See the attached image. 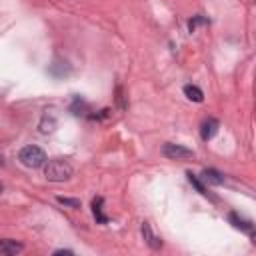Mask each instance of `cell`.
I'll use <instances>...</instances> for the list:
<instances>
[{
    "label": "cell",
    "mask_w": 256,
    "mask_h": 256,
    "mask_svg": "<svg viewBox=\"0 0 256 256\" xmlns=\"http://www.w3.org/2000/svg\"><path fill=\"white\" fill-rule=\"evenodd\" d=\"M184 94H186V98L192 100V102H202V100H204L202 90H200L198 86H194V84H186V86H184Z\"/></svg>",
    "instance_id": "cell-10"
},
{
    "label": "cell",
    "mask_w": 256,
    "mask_h": 256,
    "mask_svg": "<svg viewBox=\"0 0 256 256\" xmlns=\"http://www.w3.org/2000/svg\"><path fill=\"white\" fill-rule=\"evenodd\" d=\"M104 198L102 196H96L94 200H92V214H94V218H96V222H100V224H106L108 222V216L104 214Z\"/></svg>",
    "instance_id": "cell-6"
},
{
    "label": "cell",
    "mask_w": 256,
    "mask_h": 256,
    "mask_svg": "<svg viewBox=\"0 0 256 256\" xmlns=\"http://www.w3.org/2000/svg\"><path fill=\"white\" fill-rule=\"evenodd\" d=\"M24 250V246L12 238H4V240H0V254H4V256H16Z\"/></svg>",
    "instance_id": "cell-5"
},
{
    "label": "cell",
    "mask_w": 256,
    "mask_h": 256,
    "mask_svg": "<svg viewBox=\"0 0 256 256\" xmlns=\"http://www.w3.org/2000/svg\"><path fill=\"white\" fill-rule=\"evenodd\" d=\"M4 164V158H2V154H0V166H2Z\"/></svg>",
    "instance_id": "cell-17"
},
{
    "label": "cell",
    "mask_w": 256,
    "mask_h": 256,
    "mask_svg": "<svg viewBox=\"0 0 256 256\" xmlns=\"http://www.w3.org/2000/svg\"><path fill=\"white\" fill-rule=\"evenodd\" d=\"M18 160L26 166V168H40L46 164V152L40 146L28 144L18 152Z\"/></svg>",
    "instance_id": "cell-2"
},
{
    "label": "cell",
    "mask_w": 256,
    "mask_h": 256,
    "mask_svg": "<svg viewBox=\"0 0 256 256\" xmlns=\"http://www.w3.org/2000/svg\"><path fill=\"white\" fill-rule=\"evenodd\" d=\"M56 128V118L52 116V120H48V114L42 118V122H40V132H44V134H48V132H52Z\"/></svg>",
    "instance_id": "cell-11"
},
{
    "label": "cell",
    "mask_w": 256,
    "mask_h": 256,
    "mask_svg": "<svg viewBox=\"0 0 256 256\" xmlns=\"http://www.w3.org/2000/svg\"><path fill=\"white\" fill-rule=\"evenodd\" d=\"M60 204H64V206H68V208H80V200L78 198H66V196H58L56 198Z\"/></svg>",
    "instance_id": "cell-13"
},
{
    "label": "cell",
    "mask_w": 256,
    "mask_h": 256,
    "mask_svg": "<svg viewBox=\"0 0 256 256\" xmlns=\"http://www.w3.org/2000/svg\"><path fill=\"white\" fill-rule=\"evenodd\" d=\"M186 176H188V180H190V184H192V186H194V188H196V190H198L200 194H204V196H208V192H206V188H204V184H202V182L198 180V176H196V174H192V172H188Z\"/></svg>",
    "instance_id": "cell-12"
},
{
    "label": "cell",
    "mask_w": 256,
    "mask_h": 256,
    "mask_svg": "<svg viewBox=\"0 0 256 256\" xmlns=\"http://www.w3.org/2000/svg\"><path fill=\"white\" fill-rule=\"evenodd\" d=\"M54 254H72V250H64V248H60V250H54Z\"/></svg>",
    "instance_id": "cell-16"
},
{
    "label": "cell",
    "mask_w": 256,
    "mask_h": 256,
    "mask_svg": "<svg viewBox=\"0 0 256 256\" xmlns=\"http://www.w3.org/2000/svg\"><path fill=\"white\" fill-rule=\"evenodd\" d=\"M208 20L206 18H202V16H196V18H192L190 22H188V28H190V32H194L196 30V26H200V24H206Z\"/></svg>",
    "instance_id": "cell-15"
},
{
    "label": "cell",
    "mask_w": 256,
    "mask_h": 256,
    "mask_svg": "<svg viewBox=\"0 0 256 256\" xmlns=\"http://www.w3.org/2000/svg\"><path fill=\"white\" fill-rule=\"evenodd\" d=\"M74 174V168L68 160H62V158H54L46 162L44 166V176L46 180L50 182H64V180H70V176Z\"/></svg>",
    "instance_id": "cell-1"
},
{
    "label": "cell",
    "mask_w": 256,
    "mask_h": 256,
    "mask_svg": "<svg viewBox=\"0 0 256 256\" xmlns=\"http://www.w3.org/2000/svg\"><path fill=\"white\" fill-rule=\"evenodd\" d=\"M218 128H220V122H218L216 118H206V120L200 124V138H202V140L214 138L216 132H218Z\"/></svg>",
    "instance_id": "cell-4"
},
{
    "label": "cell",
    "mask_w": 256,
    "mask_h": 256,
    "mask_svg": "<svg viewBox=\"0 0 256 256\" xmlns=\"http://www.w3.org/2000/svg\"><path fill=\"white\" fill-rule=\"evenodd\" d=\"M70 110H72L74 114H84L82 110H86V102H84L80 96H76V98H74V104H72V108H70Z\"/></svg>",
    "instance_id": "cell-14"
},
{
    "label": "cell",
    "mask_w": 256,
    "mask_h": 256,
    "mask_svg": "<svg viewBox=\"0 0 256 256\" xmlns=\"http://www.w3.org/2000/svg\"><path fill=\"white\" fill-rule=\"evenodd\" d=\"M0 194H2V184H0Z\"/></svg>",
    "instance_id": "cell-18"
},
{
    "label": "cell",
    "mask_w": 256,
    "mask_h": 256,
    "mask_svg": "<svg viewBox=\"0 0 256 256\" xmlns=\"http://www.w3.org/2000/svg\"><path fill=\"white\" fill-rule=\"evenodd\" d=\"M140 230H142V236H144V240H146V244H148L150 248L158 250V248L162 246V240H160V238H158L154 232H152V228H150V224H148V222H144Z\"/></svg>",
    "instance_id": "cell-7"
},
{
    "label": "cell",
    "mask_w": 256,
    "mask_h": 256,
    "mask_svg": "<svg viewBox=\"0 0 256 256\" xmlns=\"http://www.w3.org/2000/svg\"><path fill=\"white\" fill-rule=\"evenodd\" d=\"M230 222H232V226L234 228H240V230H244V232H248V234H252V224L248 222V220H244V218H240L236 212H230Z\"/></svg>",
    "instance_id": "cell-9"
},
{
    "label": "cell",
    "mask_w": 256,
    "mask_h": 256,
    "mask_svg": "<svg viewBox=\"0 0 256 256\" xmlns=\"http://www.w3.org/2000/svg\"><path fill=\"white\" fill-rule=\"evenodd\" d=\"M202 180L212 186H220V184H224V174L214 168H206V170H202Z\"/></svg>",
    "instance_id": "cell-8"
},
{
    "label": "cell",
    "mask_w": 256,
    "mask_h": 256,
    "mask_svg": "<svg viewBox=\"0 0 256 256\" xmlns=\"http://www.w3.org/2000/svg\"><path fill=\"white\" fill-rule=\"evenodd\" d=\"M162 154L170 160H186V158H192L194 156V150L182 146V144H174V142H168L164 144L162 148Z\"/></svg>",
    "instance_id": "cell-3"
}]
</instances>
